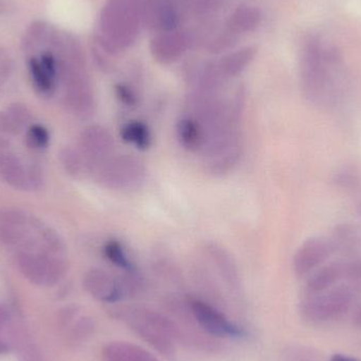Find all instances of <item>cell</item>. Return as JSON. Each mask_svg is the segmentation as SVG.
Segmentation results:
<instances>
[{
  "instance_id": "27",
  "label": "cell",
  "mask_w": 361,
  "mask_h": 361,
  "mask_svg": "<svg viewBox=\"0 0 361 361\" xmlns=\"http://www.w3.org/2000/svg\"><path fill=\"white\" fill-rule=\"evenodd\" d=\"M61 161L65 171L72 177H78L87 171L84 159L78 150L65 148L61 152Z\"/></svg>"
},
{
  "instance_id": "1",
  "label": "cell",
  "mask_w": 361,
  "mask_h": 361,
  "mask_svg": "<svg viewBox=\"0 0 361 361\" xmlns=\"http://www.w3.org/2000/svg\"><path fill=\"white\" fill-rule=\"evenodd\" d=\"M51 48L59 59V82L66 104L75 116L90 118L95 109L94 93L80 44L70 34L57 32Z\"/></svg>"
},
{
  "instance_id": "22",
  "label": "cell",
  "mask_w": 361,
  "mask_h": 361,
  "mask_svg": "<svg viewBox=\"0 0 361 361\" xmlns=\"http://www.w3.org/2000/svg\"><path fill=\"white\" fill-rule=\"evenodd\" d=\"M231 0H182L185 16L207 19L222 12Z\"/></svg>"
},
{
  "instance_id": "10",
  "label": "cell",
  "mask_w": 361,
  "mask_h": 361,
  "mask_svg": "<svg viewBox=\"0 0 361 361\" xmlns=\"http://www.w3.org/2000/svg\"><path fill=\"white\" fill-rule=\"evenodd\" d=\"M185 14L182 0H143L142 23L154 33L179 29Z\"/></svg>"
},
{
  "instance_id": "9",
  "label": "cell",
  "mask_w": 361,
  "mask_h": 361,
  "mask_svg": "<svg viewBox=\"0 0 361 361\" xmlns=\"http://www.w3.org/2000/svg\"><path fill=\"white\" fill-rule=\"evenodd\" d=\"M189 311L193 320L206 333L219 338H240L245 335L243 329L229 320L222 312L200 299H191Z\"/></svg>"
},
{
  "instance_id": "18",
  "label": "cell",
  "mask_w": 361,
  "mask_h": 361,
  "mask_svg": "<svg viewBox=\"0 0 361 361\" xmlns=\"http://www.w3.org/2000/svg\"><path fill=\"white\" fill-rule=\"evenodd\" d=\"M256 56L254 47H245L223 56L218 61L219 69L226 80L237 78L252 63Z\"/></svg>"
},
{
  "instance_id": "13",
  "label": "cell",
  "mask_w": 361,
  "mask_h": 361,
  "mask_svg": "<svg viewBox=\"0 0 361 361\" xmlns=\"http://www.w3.org/2000/svg\"><path fill=\"white\" fill-rule=\"evenodd\" d=\"M87 292L104 303H116L124 297L125 290L122 280L99 269L87 271L84 277Z\"/></svg>"
},
{
  "instance_id": "4",
  "label": "cell",
  "mask_w": 361,
  "mask_h": 361,
  "mask_svg": "<svg viewBox=\"0 0 361 361\" xmlns=\"http://www.w3.org/2000/svg\"><path fill=\"white\" fill-rule=\"evenodd\" d=\"M121 318L129 328L162 354L173 353L180 338V330L175 322L162 314L144 307H129L120 312Z\"/></svg>"
},
{
  "instance_id": "25",
  "label": "cell",
  "mask_w": 361,
  "mask_h": 361,
  "mask_svg": "<svg viewBox=\"0 0 361 361\" xmlns=\"http://www.w3.org/2000/svg\"><path fill=\"white\" fill-rule=\"evenodd\" d=\"M103 254L111 264L123 269L125 273L137 271L135 263L127 254L124 245L118 240L111 239L106 242L103 246Z\"/></svg>"
},
{
  "instance_id": "26",
  "label": "cell",
  "mask_w": 361,
  "mask_h": 361,
  "mask_svg": "<svg viewBox=\"0 0 361 361\" xmlns=\"http://www.w3.org/2000/svg\"><path fill=\"white\" fill-rule=\"evenodd\" d=\"M341 275L338 265H330L319 269L310 278L307 290L310 293H319L332 288Z\"/></svg>"
},
{
  "instance_id": "16",
  "label": "cell",
  "mask_w": 361,
  "mask_h": 361,
  "mask_svg": "<svg viewBox=\"0 0 361 361\" xmlns=\"http://www.w3.org/2000/svg\"><path fill=\"white\" fill-rule=\"evenodd\" d=\"M104 361H160L149 352L126 341H111L103 351Z\"/></svg>"
},
{
  "instance_id": "23",
  "label": "cell",
  "mask_w": 361,
  "mask_h": 361,
  "mask_svg": "<svg viewBox=\"0 0 361 361\" xmlns=\"http://www.w3.org/2000/svg\"><path fill=\"white\" fill-rule=\"evenodd\" d=\"M53 29L44 20H35L30 25L23 34L21 48L25 52L37 50L42 46L49 44Z\"/></svg>"
},
{
  "instance_id": "6",
  "label": "cell",
  "mask_w": 361,
  "mask_h": 361,
  "mask_svg": "<svg viewBox=\"0 0 361 361\" xmlns=\"http://www.w3.org/2000/svg\"><path fill=\"white\" fill-rule=\"evenodd\" d=\"M0 180L20 190L38 188L42 173L33 164L29 165L14 152L13 146L0 137Z\"/></svg>"
},
{
  "instance_id": "28",
  "label": "cell",
  "mask_w": 361,
  "mask_h": 361,
  "mask_svg": "<svg viewBox=\"0 0 361 361\" xmlns=\"http://www.w3.org/2000/svg\"><path fill=\"white\" fill-rule=\"evenodd\" d=\"M27 142L34 148H44L49 143V133L39 125H34L27 133Z\"/></svg>"
},
{
  "instance_id": "19",
  "label": "cell",
  "mask_w": 361,
  "mask_h": 361,
  "mask_svg": "<svg viewBox=\"0 0 361 361\" xmlns=\"http://www.w3.org/2000/svg\"><path fill=\"white\" fill-rule=\"evenodd\" d=\"M30 118V111L23 104H12L0 111V133L18 135L25 128Z\"/></svg>"
},
{
  "instance_id": "17",
  "label": "cell",
  "mask_w": 361,
  "mask_h": 361,
  "mask_svg": "<svg viewBox=\"0 0 361 361\" xmlns=\"http://www.w3.org/2000/svg\"><path fill=\"white\" fill-rule=\"evenodd\" d=\"M262 21V13L257 6H238L226 23V27L235 35L250 33L254 32L260 25Z\"/></svg>"
},
{
  "instance_id": "2",
  "label": "cell",
  "mask_w": 361,
  "mask_h": 361,
  "mask_svg": "<svg viewBox=\"0 0 361 361\" xmlns=\"http://www.w3.org/2000/svg\"><path fill=\"white\" fill-rule=\"evenodd\" d=\"M0 241L18 248V252L67 256V247L56 231L15 208L0 212Z\"/></svg>"
},
{
  "instance_id": "14",
  "label": "cell",
  "mask_w": 361,
  "mask_h": 361,
  "mask_svg": "<svg viewBox=\"0 0 361 361\" xmlns=\"http://www.w3.org/2000/svg\"><path fill=\"white\" fill-rule=\"evenodd\" d=\"M330 244L324 239H311L305 242L294 257V271L303 277L322 265L331 254Z\"/></svg>"
},
{
  "instance_id": "20",
  "label": "cell",
  "mask_w": 361,
  "mask_h": 361,
  "mask_svg": "<svg viewBox=\"0 0 361 361\" xmlns=\"http://www.w3.org/2000/svg\"><path fill=\"white\" fill-rule=\"evenodd\" d=\"M120 135L125 143L133 145L141 152H145L152 147V131L141 121H129L121 129Z\"/></svg>"
},
{
  "instance_id": "29",
  "label": "cell",
  "mask_w": 361,
  "mask_h": 361,
  "mask_svg": "<svg viewBox=\"0 0 361 361\" xmlns=\"http://www.w3.org/2000/svg\"><path fill=\"white\" fill-rule=\"evenodd\" d=\"M14 70L12 57L4 49L0 48V88L8 82Z\"/></svg>"
},
{
  "instance_id": "7",
  "label": "cell",
  "mask_w": 361,
  "mask_h": 361,
  "mask_svg": "<svg viewBox=\"0 0 361 361\" xmlns=\"http://www.w3.org/2000/svg\"><path fill=\"white\" fill-rule=\"evenodd\" d=\"M16 261L23 275L40 284L55 283L68 269L67 257L42 252H17Z\"/></svg>"
},
{
  "instance_id": "32",
  "label": "cell",
  "mask_w": 361,
  "mask_h": 361,
  "mask_svg": "<svg viewBox=\"0 0 361 361\" xmlns=\"http://www.w3.org/2000/svg\"><path fill=\"white\" fill-rule=\"evenodd\" d=\"M331 361H358L354 358L348 357V356L341 355V354H336L331 358Z\"/></svg>"
},
{
  "instance_id": "5",
  "label": "cell",
  "mask_w": 361,
  "mask_h": 361,
  "mask_svg": "<svg viewBox=\"0 0 361 361\" xmlns=\"http://www.w3.org/2000/svg\"><path fill=\"white\" fill-rule=\"evenodd\" d=\"M97 183L111 190H131L142 186L147 176L144 163L133 154H116L92 173Z\"/></svg>"
},
{
  "instance_id": "12",
  "label": "cell",
  "mask_w": 361,
  "mask_h": 361,
  "mask_svg": "<svg viewBox=\"0 0 361 361\" xmlns=\"http://www.w3.org/2000/svg\"><path fill=\"white\" fill-rule=\"evenodd\" d=\"M310 296L302 302V313L307 317L313 318L316 315L330 316L338 315L339 313L347 309L351 300V294L348 288H337L328 293L320 294L319 296Z\"/></svg>"
},
{
  "instance_id": "31",
  "label": "cell",
  "mask_w": 361,
  "mask_h": 361,
  "mask_svg": "<svg viewBox=\"0 0 361 361\" xmlns=\"http://www.w3.org/2000/svg\"><path fill=\"white\" fill-rule=\"evenodd\" d=\"M11 4L8 0H0V15L6 14L11 10Z\"/></svg>"
},
{
  "instance_id": "11",
  "label": "cell",
  "mask_w": 361,
  "mask_h": 361,
  "mask_svg": "<svg viewBox=\"0 0 361 361\" xmlns=\"http://www.w3.org/2000/svg\"><path fill=\"white\" fill-rule=\"evenodd\" d=\"M195 44L192 32L185 30H171L154 34L150 42V53L154 61L161 65H171Z\"/></svg>"
},
{
  "instance_id": "3",
  "label": "cell",
  "mask_w": 361,
  "mask_h": 361,
  "mask_svg": "<svg viewBox=\"0 0 361 361\" xmlns=\"http://www.w3.org/2000/svg\"><path fill=\"white\" fill-rule=\"evenodd\" d=\"M143 0H107L99 21V44L118 53L133 46L140 34Z\"/></svg>"
},
{
  "instance_id": "21",
  "label": "cell",
  "mask_w": 361,
  "mask_h": 361,
  "mask_svg": "<svg viewBox=\"0 0 361 361\" xmlns=\"http://www.w3.org/2000/svg\"><path fill=\"white\" fill-rule=\"evenodd\" d=\"M27 67H29L32 82H33L36 90L39 91L42 94H50L54 91L59 78L42 65L39 57H30Z\"/></svg>"
},
{
  "instance_id": "30",
  "label": "cell",
  "mask_w": 361,
  "mask_h": 361,
  "mask_svg": "<svg viewBox=\"0 0 361 361\" xmlns=\"http://www.w3.org/2000/svg\"><path fill=\"white\" fill-rule=\"evenodd\" d=\"M116 94L118 101H120L121 103L124 104L125 106L133 107V106L137 105V95L133 92V89L129 88L126 85H116Z\"/></svg>"
},
{
  "instance_id": "15",
  "label": "cell",
  "mask_w": 361,
  "mask_h": 361,
  "mask_svg": "<svg viewBox=\"0 0 361 361\" xmlns=\"http://www.w3.org/2000/svg\"><path fill=\"white\" fill-rule=\"evenodd\" d=\"M177 137L180 145L187 152L201 154L205 144V135L201 124L190 114H186L178 121Z\"/></svg>"
},
{
  "instance_id": "8",
  "label": "cell",
  "mask_w": 361,
  "mask_h": 361,
  "mask_svg": "<svg viewBox=\"0 0 361 361\" xmlns=\"http://www.w3.org/2000/svg\"><path fill=\"white\" fill-rule=\"evenodd\" d=\"M116 143L107 128L91 125L85 128L80 137V150L88 173L92 175L102 164L114 154Z\"/></svg>"
},
{
  "instance_id": "24",
  "label": "cell",
  "mask_w": 361,
  "mask_h": 361,
  "mask_svg": "<svg viewBox=\"0 0 361 361\" xmlns=\"http://www.w3.org/2000/svg\"><path fill=\"white\" fill-rule=\"evenodd\" d=\"M207 250L227 283L233 288H239V271H238L233 258H231V256L224 250L216 247V245L209 246Z\"/></svg>"
}]
</instances>
